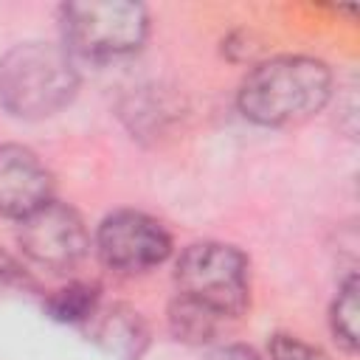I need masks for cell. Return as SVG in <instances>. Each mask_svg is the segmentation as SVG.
Masks as SVG:
<instances>
[{
    "label": "cell",
    "instance_id": "6da1fadb",
    "mask_svg": "<svg viewBox=\"0 0 360 360\" xmlns=\"http://www.w3.org/2000/svg\"><path fill=\"white\" fill-rule=\"evenodd\" d=\"M332 70L315 56H276L239 84V112L259 127H290L321 112L332 98Z\"/></svg>",
    "mask_w": 360,
    "mask_h": 360
},
{
    "label": "cell",
    "instance_id": "7a4b0ae2",
    "mask_svg": "<svg viewBox=\"0 0 360 360\" xmlns=\"http://www.w3.org/2000/svg\"><path fill=\"white\" fill-rule=\"evenodd\" d=\"M76 90L79 70L62 45L20 42L0 59V104L14 118H51L73 101Z\"/></svg>",
    "mask_w": 360,
    "mask_h": 360
},
{
    "label": "cell",
    "instance_id": "3957f363",
    "mask_svg": "<svg viewBox=\"0 0 360 360\" xmlns=\"http://www.w3.org/2000/svg\"><path fill=\"white\" fill-rule=\"evenodd\" d=\"M68 53L110 62L135 53L149 34V11L132 0H79L59 8Z\"/></svg>",
    "mask_w": 360,
    "mask_h": 360
},
{
    "label": "cell",
    "instance_id": "277c9868",
    "mask_svg": "<svg viewBox=\"0 0 360 360\" xmlns=\"http://www.w3.org/2000/svg\"><path fill=\"white\" fill-rule=\"evenodd\" d=\"M177 295L205 307L217 318H239L250 304L248 256L225 242H194L174 264Z\"/></svg>",
    "mask_w": 360,
    "mask_h": 360
},
{
    "label": "cell",
    "instance_id": "5b68a950",
    "mask_svg": "<svg viewBox=\"0 0 360 360\" xmlns=\"http://www.w3.org/2000/svg\"><path fill=\"white\" fill-rule=\"evenodd\" d=\"M96 250L104 267L121 276H135L169 259L172 236L155 217L124 208L101 219L96 231Z\"/></svg>",
    "mask_w": 360,
    "mask_h": 360
},
{
    "label": "cell",
    "instance_id": "8992f818",
    "mask_svg": "<svg viewBox=\"0 0 360 360\" xmlns=\"http://www.w3.org/2000/svg\"><path fill=\"white\" fill-rule=\"evenodd\" d=\"M17 242L22 253L45 270H73L90 250V233L76 208L48 200L20 219Z\"/></svg>",
    "mask_w": 360,
    "mask_h": 360
},
{
    "label": "cell",
    "instance_id": "52a82bcc",
    "mask_svg": "<svg viewBox=\"0 0 360 360\" xmlns=\"http://www.w3.org/2000/svg\"><path fill=\"white\" fill-rule=\"evenodd\" d=\"M53 194V177L48 166L22 143L0 146V217L22 219Z\"/></svg>",
    "mask_w": 360,
    "mask_h": 360
},
{
    "label": "cell",
    "instance_id": "ba28073f",
    "mask_svg": "<svg viewBox=\"0 0 360 360\" xmlns=\"http://www.w3.org/2000/svg\"><path fill=\"white\" fill-rule=\"evenodd\" d=\"M87 329L93 343L115 360H141L149 349V323L129 304L98 307Z\"/></svg>",
    "mask_w": 360,
    "mask_h": 360
},
{
    "label": "cell",
    "instance_id": "9c48e42d",
    "mask_svg": "<svg viewBox=\"0 0 360 360\" xmlns=\"http://www.w3.org/2000/svg\"><path fill=\"white\" fill-rule=\"evenodd\" d=\"M45 312L48 318L59 321V323H90V318L98 312L101 307V287L93 281H70L59 290H53L45 298Z\"/></svg>",
    "mask_w": 360,
    "mask_h": 360
},
{
    "label": "cell",
    "instance_id": "30bf717a",
    "mask_svg": "<svg viewBox=\"0 0 360 360\" xmlns=\"http://www.w3.org/2000/svg\"><path fill=\"white\" fill-rule=\"evenodd\" d=\"M166 321H169V332L177 340H183L188 346H202V343L214 340L222 318H217L214 312H208L205 307H200L183 295H174L169 304Z\"/></svg>",
    "mask_w": 360,
    "mask_h": 360
},
{
    "label": "cell",
    "instance_id": "8fae6325",
    "mask_svg": "<svg viewBox=\"0 0 360 360\" xmlns=\"http://www.w3.org/2000/svg\"><path fill=\"white\" fill-rule=\"evenodd\" d=\"M357 292H360V281L357 276H349L335 301H332V309H329V326H332V335L335 340L346 349V352H354L357 349Z\"/></svg>",
    "mask_w": 360,
    "mask_h": 360
},
{
    "label": "cell",
    "instance_id": "7c38bea8",
    "mask_svg": "<svg viewBox=\"0 0 360 360\" xmlns=\"http://www.w3.org/2000/svg\"><path fill=\"white\" fill-rule=\"evenodd\" d=\"M0 287H17V290H37L34 276L8 253L0 250Z\"/></svg>",
    "mask_w": 360,
    "mask_h": 360
},
{
    "label": "cell",
    "instance_id": "4fadbf2b",
    "mask_svg": "<svg viewBox=\"0 0 360 360\" xmlns=\"http://www.w3.org/2000/svg\"><path fill=\"white\" fill-rule=\"evenodd\" d=\"M205 360H259V354H256L253 349H248V346L233 343V346H219V349H214Z\"/></svg>",
    "mask_w": 360,
    "mask_h": 360
}]
</instances>
